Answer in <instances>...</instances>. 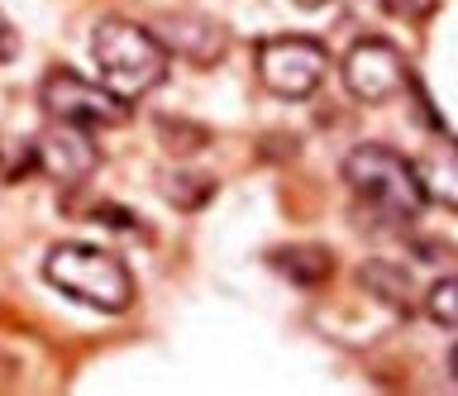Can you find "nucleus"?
I'll return each mask as SVG.
<instances>
[{
  "label": "nucleus",
  "mask_w": 458,
  "mask_h": 396,
  "mask_svg": "<svg viewBox=\"0 0 458 396\" xmlns=\"http://www.w3.org/2000/svg\"><path fill=\"white\" fill-rule=\"evenodd\" d=\"M296 5H306V10H320V5H329V0H296Z\"/></svg>",
  "instance_id": "obj_17"
},
{
  "label": "nucleus",
  "mask_w": 458,
  "mask_h": 396,
  "mask_svg": "<svg viewBox=\"0 0 458 396\" xmlns=\"http://www.w3.org/2000/svg\"><path fill=\"white\" fill-rule=\"evenodd\" d=\"M449 373L458 377V344H454V353H449Z\"/></svg>",
  "instance_id": "obj_18"
},
{
  "label": "nucleus",
  "mask_w": 458,
  "mask_h": 396,
  "mask_svg": "<svg viewBox=\"0 0 458 396\" xmlns=\"http://www.w3.org/2000/svg\"><path fill=\"white\" fill-rule=\"evenodd\" d=\"M344 181L353 187V196L363 206H372L382 220H396V224L420 220V210L429 206L420 167L386 144H358L344 158Z\"/></svg>",
  "instance_id": "obj_2"
},
{
  "label": "nucleus",
  "mask_w": 458,
  "mask_h": 396,
  "mask_svg": "<svg viewBox=\"0 0 458 396\" xmlns=\"http://www.w3.org/2000/svg\"><path fill=\"white\" fill-rule=\"evenodd\" d=\"M163 144L177 148L182 158H191V148L206 144V130H196V124H177V120H163Z\"/></svg>",
  "instance_id": "obj_14"
},
{
  "label": "nucleus",
  "mask_w": 458,
  "mask_h": 396,
  "mask_svg": "<svg viewBox=\"0 0 458 396\" xmlns=\"http://www.w3.org/2000/svg\"><path fill=\"white\" fill-rule=\"evenodd\" d=\"M415 167H420L429 201L444 210H458V139H439Z\"/></svg>",
  "instance_id": "obj_9"
},
{
  "label": "nucleus",
  "mask_w": 458,
  "mask_h": 396,
  "mask_svg": "<svg viewBox=\"0 0 458 396\" xmlns=\"http://www.w3.org/2000/svg\"><path fill=\"white\" fill-rule=\"evenodd\" d=\"M286 282H296V287H320V282H329V273H335V258L320 249V244H286L267 258Z\"/></svg>",
  "instance_id": "obj_11"
},
{
  "label": "nucleus",
  "mask_w": 458,
  "mask_h": 396,
  "mask_svg": "<svg viewBox=\"0 0 458 396\" xmlns=\"http://www.w3.org/2000/svg\"><path fill=\"white\" fill-rule=\"evenodd\" d=\"M377 10H386V15L396 20H425L429 10H435V0H372Z\"/></svg>",
  "instance_id": "obj_15"
},
{
  "label": "nucleus",
  "mask_w": 458,
  "mask_h": 396,
  "mask_svg": "<svg viewBox=\"0 0 458 396\" xmlns=\"http://www.w3.org/2000/svg\"><path fill=\"white\" fill-rule=\"evenodd\" d=\"M358 282L377 296L382 306H392V310H401V316H415V306H420V296H415V282H411V273H401L396 263H363L358 267Z\"/></svg>",
  "instance_id": "obj_10"
},
{
  "label": "nucleus",
  "mask_w": 458,
  "mask_h": 396,
  "mask_svg": "<svg viewBox=\"0 0 458 396\" xmlns=\"http://www.w3.org/2000/svg\"><path fill=\"white\" fill-rule=\"evenodd\" d=\"M339 77H344V91H349L353 101L382 105V101H392V96L406 91L411 67L401 58V48L386 44V38H358V44L344 53Z\"/></svg>",
  "instance_id": "obj_6"
},
{
  "label": "nucleus",
  "mask_w": 458,
  "mask_h": 396,
  "mask_svg": "<svg viewBox=\"0 0 458 396\" xmlns=\"http://www.w3.org/2000/svg\"><path fill=\"white\" fill-rule=\"evenodd\" d=\"M43 282L72 301L106 310V316H120L134 301V277H129L124 258L96 244H53L43 258Z\"/></svg>",
  "instance_id": "obj_3"
},
{
  "label": "nucleus",
  "mask_w": 458,
  "mask_h": 396,
  "mask_svg": "<svg viewBox=\"0 0 458 396\" xmlns=\"http://www.w3.org/2000/svg\"><path fill=\"white\" fill-rule=\"evenodd\" d=\"M153 29L167 44V53H177L191 67H215L229 48V29L210 15H163Z\"/></svg>",
  "instance_id": "obj_8"
},
{
  "label": "nucleus",
  "mask_w": 458,
  "mask_h": 396,
  "mask_svg": "<svg viewBox=\"0 0 458 396\" xmlns=\"http://www.w3.org/2000/svg\"><path fill=\"white\" fill-rule=\"evenodd\" d=\"M91 58H96L106 87H114L124 101H139V96H148L167 81L172 53L148 24H134L124 15H106L91 34Z\"/></svg>",
  "instance_id": "obj_1"
},
{
  "label": "nucleus",
  "mask_w": 458,
  "mask_h": 396,
  "mask_svg": "<svg viewBox=\"0 0 458 396\" xmlns=\"http://www.w3.org/2000/svg\"><path fill=\"white\" fill-rule=\"evenodd\" d=\"M186 173L177 167V173H167L163 177V191H167V201L177 206V210H200L210 201V191H215V181L210 177H196V181H182Z\"/></svg>",
  "instance_id": "obj_12"
},
{
  "label": "nucleus",
  "mask_w": 458,
  "mask_h": 396,
  "mask_svg": "<svg viewBox=\"0 0 458 396\" xmlns=\"http://www.w3.org/2000/svg\"><path fill=\"white\" fill-rule=\"evenodd\" d=\"M425 316L444 330H458V277H439L425 291Z\"/></svg>",
  "instance_id": "obj_13"
},
{
  "label": "nucleus",
  "mask_w": 458,
  "mask_h": 396,
  "mask_svg": "<svg viewBox=\"0 0 458 396\" xmlns=\"http://www.w3.org/2000/svg\"><path fill=\"white\" fill-rule=\"evenodd\" d=\"M29 158H34V173H43L57 187H81L86 177L100 167V148L91 130H77V124H48L34 144H29Z\"/></svg>",
  "instance_id": "obj_7"
},
{
  "label": "nucleus",
  "mask_w": 458,
  "mask_h": 396,
  "mask_svg": "<svg viewBox=\"0 0 458 396\" xmlns=\"http://www.w3.org/2000/svg\"><path fill=\"white\" fill-rule=\"evenodd\" d=\"M20 53V34H14V24H5V58H14Z\"/></svg>",
  "instance_id": "obj_16"
},
{
  "label": "nucleus",
  "mask_w": 458,
  "mask_h": 396,
  "mask_svg": "<svg viewBox=\"0 0 458 396\" xmlns=\"http://www.w3.org/2000/svg\"><path fill=\"white\" fill-rule=\"evenodd\" d=\"M325 72H329V53L320 38L277 34L267 44H258V81L277 101H306V96H315Z\"/></svg>",
  "instance_id": "obj_5"
},
{
  "label": "nucleus",
  "mask_w": 458,
  "mask_h": 396,
  "mask_svg": "<svg viewBox=\"0 0 458 396\" xmlns=\"http://www.w3.org/2000/svg\"><path fill=\"white\" fill-rule=\"evenodd\" d=\"M38 105L43 115L57 124H77V130H120L129 120V105L114 87L106 81H86L81 72H67V67H53L48 77L38 81Z\"/></svg>",
  "instance_id": "obj_4"
}]
</instances>
